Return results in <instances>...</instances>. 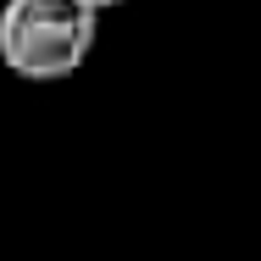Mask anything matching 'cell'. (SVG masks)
<instances>
[{"label": "cell", "mask_w": 261, "mask_h": 261, "mask_svg": "<svg viewBox=\"0 0 261 261\" xmlns=\"http://www.w3.org/2000/svg\"><path fill=\"white\" fill-rule=\"evenodd\" d=\"M100 39V11L89 0H6L0 6V61L28 84L72 78Z\"/></svg>", "instance_id": "6da1fadb"}, {"label": "cell", "mask_w": 261, "mask_h": 261, "mask_svg": "<svg viewBox=\"0 0 261 261\" xmlns=\"http://www.w3.org/2000/svg\"><path fill=\"white\" fill-rule=\"evenodd\" d=\"M89 6H95V11H111V6H122V0H89Z\"/></svg>", "instance_id": "7a4b0ae2"}]
</instances>
